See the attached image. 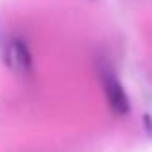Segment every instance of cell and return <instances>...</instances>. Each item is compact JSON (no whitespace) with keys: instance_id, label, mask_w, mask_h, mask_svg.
Masks as SVG:
<instances>
[{"instance_id":"1","label":"cell","mask_w":152,"mask_h":152,"mask_svg":"<svg viewBox=\"0 0 152 152\" xmlns=\"http://www.w3.org/2000/svg\"><path fill=\"white\" fill-rule=\"evenodd\" d=\"M2 60L8 66V69L15 75H25L29 73L33 58H31V50L21 41L19 37H10L2 45Z\"/></svg>"},{"instance_id":"2","label":"cell","mask_w":152,"mask_h":152,"mask_svg":"<svg viewBox=\"0 0 152 152\" xmlns=\"http://www.w3.org/2000/svg\"><path fill=\"white\" fill-rule=\"evenodd\" d=\"M102 87H104V94H106V100L110 104L112 112L119 115H125L129 112V96H127L123 85L115 79L114 73H102Z\"/></svg>"}]
</instances>
